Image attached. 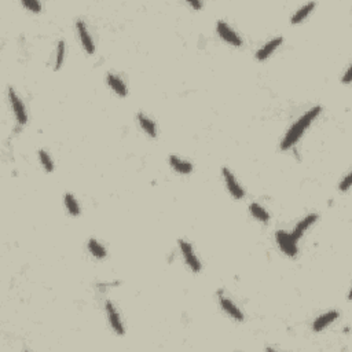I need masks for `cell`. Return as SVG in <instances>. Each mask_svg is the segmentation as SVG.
Here are the masks:
<instances>
[{"label":"cell","instance_id":"obj_1","mask_svg":"<svg viewBox=\"0 0 352 352\" xmlns=\"http://www.w3.org/2000/svg\"><path fill=\"white\" fill-rule=\"evenodd\" d=\"M321 110H322V108L321 106H315V108L310 109L307 113H304L300 119L293 124L290 128H289V131L286 132V135H285V138L282 139V142H281V149L282 150H287L292 147L293 144L297 142L298 139L301 138V135L304 134V131L310 127V124L315 120V117L318 116V114L321 113Z\"/></svg>","mask_w":352,"mask_h":352},{"label":"cell","instance_id":"obj_2","mask_svg":"<svg viewBox=\"0 0 352 352\" xmlns=\"http://www.w3.org/2000/svg\"><path fill=\"white\" fill-rule=\"evenodd\" d=\"M8 99H10V103H11L12 112H14V116L15 119L18 121V124L24 126L26 124L28 121V116H26V110H25V105L22 99L17 95V92L14 91V88H8Z\"/></svg>","mask_w":352,"mask_h":352},{"label":"cell","instance_id":"obj_3","mask_svg":"<svg viewBox=\"0 0 352 352\" xmlns=\"http://www.w3.org/2000/svg\"><path fill=\"white\" fill-rule=\"evenodd\" d=\"M179 248L182 255L185 257L186 264L190 267V270L193 273H200L201 271V263L198 260L197 255L193 251V246H191L187 241L179 239Z\"/></svg>","mask_w":352,"mask_h":352},{"label":"cell","instance_id":"obj_4","mask_svg":"<svg viewBox=\"0 0 352 352\" xmlns=\"http://www.w3.org/2000/svg\"><path fill=\"white\" fill-rule=\"evenodd\" d=\"M277 242L280 245L281 251L286 253L287 256H296L297 255V241L293 238L290 234H287L283 230H280L277 233Z\"/></svg>","mask_w":352,"mask_h":352},{"label":"cell","instance_id":"obj_5","mask_svg":"<svg viewBox=\"0 0 352 352\" xmlns=\"http://www.w3.org/2000/svg\"><path fill=\"white\" fill-rule=\"evenodd\" d=\"M105 310H106V314H108V319L110 326L113 328V330L120 336L126 333L124 330V325H123V321H121V316H120L119 311L116 310V307L112 301H106L105 303Z\"/></svg>","mask_w":352,"mask_h":352},{"label":"cell","instance_id":"obj_6","mask_svg":"<svg viewBox=\"0 0 352 352\" xmlns=\"http://www.w3.org/2000/svg\"><path fill=\"white\" fill-rule=\"evenodd\" d=\"M223 176H224V182H226L227 189L231 193V196H233L234 198H237V200L244 198L245 191L244 189H242V186L239 185L238 180L235 179V176H234V173L231 172L228 168H223Z\"/></svg>","mask_w":352,"mask_h":352},{"label":"cell","instance_id":"obj_7","mask_svg":"<svg viewBox=\"0 0 352 352\" xmlns=\"http://www.w3.org/2000/svg\"><path fill=\"white\" fill-rule=\"evenodd\" d=\"M216 29H217V33L220 35L221 39L226 40L227 43L233 44L235 47H239V46L242 44V40H241V37L238 36V33H235V30L231 29L226 22L219 21L217 25H216Z\"/></svg>","mask_w":352,"mask_h":352},{"label":"cell","instance_id":"obj_8","mask_svg":"<svg viewBox=\"0 0 352 352\" xmlns=\"http://www.w3.org/2000/svg\"><path fill=\"white\" fill-rule=\"evenodd\" d=\"M76 28H77L78 37H80V42L83 44L84 50L90 55L94 54L95 53V44H94V40H92L90 32H88L87 26L84 24V21L78 19L77 22H76Z\"/></svg>","mask_w":352,"mask_h":352},{"label":"cell","instance_id":"obj_9","mask_svg":"<svg viewBox=\"0 0 352 352\" xmlns=\"http://www.w3.org/2000/svg\"><path fill=\"white\" fill-rule=\"evenodd\" d=\"M282 42H283V39L281 36L278 37H274V39H271L270 42H267L264 46H263L259 51L256 53V58L259 61H264L269 58L270 55L274 53L277 48L280 47L281 44H282Z\"/></svg>","mask_w":352,"mask_h":352},{"label":"cell","instance_id":"obj_10","mask_svg":"<svg viewBox=\"0 0 352 352\" xmlns=\"http://www.w3.org/2000/svg\"><path fill=\"white\" fill-rule=\"evenodd\" d=\"M339 312L337 311H329V312H326V314H323V315L318 316L315 321H314V323H312V329L315 330V332H321V330H323L325 328H328L330 323H333L337 318H339Z\"/></svg>","mask_w":352,"mask_h":352},{"label":"cell","instance_id":"obj_11","mask_svg":"<svg viewBox=\"0 0 352 352\" xmlns=\"http://www.w3.org/2000/svg\"><path fill=\"white\" fill-rule=\"evenodd\" d=\"M316 219H318V215H316V213H312V215H308L307 217H304L300 223H297V226L294 227V230H293V233L290 234V235H292L296 241H298V239L303 237V234L308 230V227H311L315 223Z\"/></svg>","mask_w":352,"mask_h":352},{"label":"cell","instance_id":"obj_12","mask_svg":"<svg viewBox=\"0 0 352 352\" xmlns=\"http://www.w3.org/2000/svg\"><path fill=\"white\" fill-rule=\"evenodd\" d=\"M220 304H221V308L226 311L227 314L231 316L233 319L238 321V322L244 321V314H242V311L239 310L238 307L234 304L230 298L220 297Z\"/></svg>","mask_w":352,"mask_h":352},{"label":"cell","instance_id":"obj_13","mask_svg":"<svg viewBox=\"0 0 352 352\" xmlns=\"http://www.w3.org/2000/svg\"><path fill=\"white\" fill-rule=\"evenodd\" d=\"M169 164H171V167H172L176 172L182 173V175H189V173L193 171L191 162L182 160V158L178 157L176 154L169 155Z\"/></svg>","mask_w":352,"mask_h":352},{"label":"cell","instance_id":"obj_14","mask_svg":"<svg viewBox=\"0 0 352 352\" xmlns=\"http://www.w3.org/2000/svg\"><path fill=\"white\" fill-rule=\"evenodd\" d=\"M106 80H108V84L110 85V88L117 94V95L120 96H126L127 94H128V91H127V85L126 83L121 80V77H119L117 74H113V73H109L108 77H106Z\"/></svg>","mask_w":352,"mask_h":352},{"label":"cell","instance_id":"obj_15","mask_svg":"<svg viewBox=\"0 0 352 352\" xmlns=\"http://www.w3.org/2000/svg\"><path fill=\"white\" fill-rule=\"evenodd\" d=\"M138 123H139V126L142 127V130H143L149 137H157V127H155V123L150 119V117H147L146 114L142 113V112L138 113Z\"/></svg>","mask_w":352,"mask_h":352},{"label":"cell","instance_id":"obj_16","mask_svg":"<svg viewBox=\"0 0 352 352\" xmlns=\"http://www.w3.org/2000/svg\"><path fill=\"white\" fill-rule=\"evenodd\" d=\"M314 7H315V3H314V1L307 3V4H304L303 7H300L297 11L294 12V14L292 15V19H290L292 24H298V22H301L303 19L307 18L308 14L314 10Z\"/></svg>","mask_w":352,"mask_h":352},{"label":"cell","instance_id":"obj_17","mask_svg":"<svg viewBox=\"0 0 352 352\" xmlns=\"http://www.w3.org/2000/svg\"><path fill=\"white\" fill-rule=\"evenodd\" d=\"M88 249H90L91 255L96 257V259L106 257V249H105L103 245H102L99 241H96L95 238H91L90 241H88Z\"/></svg>","mask_w":352,"mask_h":352},{"label":"cell","instance_id":"obj_18","mask_svg":"<svg viewBox=\"0 0 352 352\" xmlns=\"http://www.w3.org/2000/svg\"><path fill=\"white\" fill-rule=\"evenodd\" d=\"M65 205H66V209H68V212H69L70 215L72 216L80 215V205H78L76 197H74L73 194H70V193L65 194Z\"/></svg>","mask_w":352,"mask_h":352},{"label":"cell","instance_id":"obj_19","mask_svg":"<svg viewBox=\"0 0 352 352\" xmlns=\"http://www.w3.org/2000/svg\"><path fill=\"white\" fill-rule=\"evenodd\" d=\"M249 209H251L252 215L255 216L257 220L264 221V223H267V221L270 220L269 212H267L266 209L263 208L262 205H259V204L253 203V204H251V207H249Z\"/></svg>","mask_w":352,"mask_h":352},{"label":"cell","instance_id":"obj_20","mask_svg":"<svg viewBox=\"0 0 352 352\" xmlns=\"http://www.w3.org/2000/svg\"><path fill=\"white\" fill-rule=\"evenodd\" d=\"M39 158H40L43 168H44L47 172H53V171H54V162H53L51 157H50V154H48L46 150H39Z\"/></svg>","mask_w":352,"mask_h":352},{"label":"cell","instance_id":"obj_21","mask_svg":"<svg viewBox=\"0 0 352 352\" xmlns=\"http://www.w3.org/2000/svg\"><path fill=\"white\" fill-rule=\"evenodd\" d=\"M65 54H66V46L65 42L61 40L58 43V47H57V55H55V69L58 70L62 64H64V60H65Z\"/></svg>","mask_w":352,"mask_h":352},{"label":"cell","instance_id":"obj_22","mask_svg":"<svg viewBox=\"0 0 352 352\" xmlns=\"http://www.w3.org/2000/svg\"><path fill=\"white\" fill-rule=\"evenodd\" d=\"M22 4H24L26 8H29L30 11L33 12H39L40 10H42V4H40L37 0H24Z\"/></svg>","mask_w":352,"mask_h":352},{"label":"cell","instance_id":"obj_23","mask_svg":"<svg viewBox=\"0 0 352 352\" xmlns=\"http://www.w3.org/2000/svg\"><path fill=\"white\" fill-rule=\"evenodd\" d=\"M350 186H351V173H348L346 178H344V180L340 183V190L347 191L350 189Z\"/></svg>","mask_w":352,"mask_h":352},{"label":"cell","instance_id":"obj_24","mask_svg":"<svg viewBox=\"0 0 352 352\" xmlns=\"http://www.w3.org/2000/svg\"><path fill=\"white\" fill-rule=\"evenodd\" d=\"M343 83H346V84L351 83V68H348V69H347L346 74H344V77H343Z\"/></svg>","mask_w":352,"mask_h":352},{"label":"cell","instance_id":"obj_25","mask_svg":"<svg viewBox=\"0 0 352 352\" xmlns=\"http://www.w3.org/2000/svg\"><path fill=\"white\" fill-rule=\"evenodd\" d=\"M189 4H190L191 7H194L196 10H200V8L203 7V3H201V1H196V0H189Z\"/></svg>","mask_w":352,"mask_h":352}]
</instances>
